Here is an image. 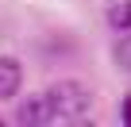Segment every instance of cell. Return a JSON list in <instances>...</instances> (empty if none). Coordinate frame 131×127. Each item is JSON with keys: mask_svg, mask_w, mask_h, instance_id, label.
I'll use <instances>...</instances> for the list:
<instances>
[{"mask_svg": "<svg viewBox=\"0 0 131 127\" xmlns=\"http://www.w3.org/2000/svg\"><path fill=\"white\" fill-rule=\"evenodd\" d=\"M119 119L131 127V96H123V104H119Z\"/></svg>", "mask_w": 131, "mask_h": 127, "instance_id": "obj_6", "label": "cell"}, {"mask_svg": "<svg viewBox=\"0 0 131 127\" xmlns=\"http://www.w3.org/2000/svg\"><path fill=\"white\" fill-rule=\"evenodd\" d=\"M19 85H23V66L16 58L0 54V100H12L19 93Z\"/></svg>", "mask_w": 131, "mask_h": 127, "instance_id": "obj_3", "label": "cell"}, {"mask_svg": "<svg viewBox=\"0 0 131 127\" xmlns=\"http://www.w3.org/2000/svg\"><path fill=\"white\" fill-rule=\"evenodd\" d=\"M46 96H50V108H54V119H66V123H73V119H81L85 112H89V89L81 85V81H58V85H50L46 89Z\"/></svg>", "mask_w": 131, "mask_h": 127, "instance_id": "obj_1", "label": "cell"}, {"mask_svg": "<svg viewBox=\"0 0 131 127\" xmlns=\"http://www.w3.org/2000/svg\"><path fill=\"white\" fill-rule=\"evenodd\" d=\"M16 123H19V127H46V123H54L50 96H46V93H35V96H27V100L19 104V112H16Z\"/></svg>", "mask_w": 131, "mask_h": 127, "instance_id": "obj_2", "label": "cell"}, {"mask_svg": "<svg viewBox=\"0 0 131 127\" xmlns=\"http://www.w3.org/2000/svg\"><path fill=\"white\" fill-rule=\"evenodd\" d=\"M116 62L131 73V31H123V39L116 42Z\"/></svg>", "mask_w": 131, "mask_h": 127, "instance_id": "obj_5", "label": "cell"}, {"mask_svg": "<svg viewBox=\"0 0 131 127\" xmlns=\"http://www.w3.org/2000/svg\"><path fill=\"white\" fill-rule=\"evenodd\" d=\"M104 19L112 31H131V0H104Z\"/></svg>", "mask_w": 131, "mask_h": 127, "instance_id": "obj_4", "label": "cell"}]
</instances>
